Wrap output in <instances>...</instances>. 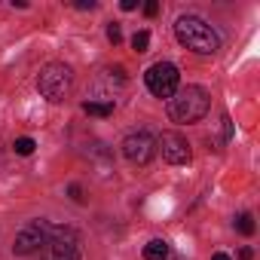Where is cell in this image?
<instances>
[{
	"instance_id": "1",
	"label": "cell",
	"mask_w": 260,
	"mask_h": 260,
	"mask_svg": "<svg viewBox=\"0 0 260 260\" xmlns=\"http://www.w3.org/2000/svg\"><path fill=\"white\" fill-rule=\"evenodd\" d=\"M175 37L181 40V46H187V49H193L199 55H211V52L220 49L217 31L208 22H202L199 16H181L178 25H175Z\"/></svg>"
},
{
	"instance_id": "9",
	"label": "cell",
	"mask_w": 260,
	"mask_h": 260,
	"mask_svg": "<svg viewBox=\"0 0 260 260\" xmlns=\"http://www.w3.org/2000/svg\"><path fill=\"white\" fill-rule=\"evenodd\" d=\"M83 110H86L89 116H110V113H113V104H110V101H107V104H101V101H86Z\"/></svg>"
},
{
	"instance_id": "5",
	"label": "cell",
	"mask_w": 260,
	"mask_h": 260,
	"mask_svg": "<svg viewBox=\"0 0 260 260\" xmlns=\"http://www.w3.org/2000/svg\"><path fill=\"white\" fill-rule=\"evenodd\" d=\"M153 150H156V141H153V135H147V132H132V135L122 141L125 159L135 162V166L150 162V159H153Z\"/></svg>"
},
{
	"instance_id": "15",
	"label": "cell",
	"mask_w": 260,
	"mask_h": 260,
	"mask_svg": "<svg viewBox=\"0 0 260 260\" xmlns=\"http://www.w3.org/2000/svg\"><path fill=\"white\" fill-rule=\"evenodd\" d=\"M211 260H230V257H226V254H214Z\"/></svg>"
},
{
	"instance_id": "13",
	"label": "cell",
	"mask_w": 260,
	"mask_h": 260,
	"mask_svg": "<svg viewBox=\"0 0 260 260\" xmlns=\"http://www.w3.org/2000/svg\"><path fill=\"white\" fill-rule=\"evenodd\" d=\"M107 40H110L113 46H116V43L122 40V28H119L116 22H110V25H107Z\"/></svg>"
},
{
	"instance_id": "10",
	"label": "cell",
	"mask_w": 260,
	"mask_h": 260,
	"mask_svg": "<svg viewBox=\"0 0 260 260\" xmlns=\"http://www.w3.org/2000/svg\"><path fill=\"white\" fill-rule=\"evenodd\" d=\"M34 147H37V144H34V138H16V144H13V150H16L19 156H31V153H34Z\"/></svg>"
},
{
	"instance_id": "7",
	"label": "cell",
	"mask_w": 260,
	"mask_h": 260,
	"mask_svg": "<svg viewBox=\"0 0 260 260\" xmlns=\"http://www.w3.org/2000/svg\"><path fill=\"white\" fill-rule=\"evenodd\" d=\"M49 239V223L46 220H34V223H28L19 236H16V245H13V251L19 254V257H25V254H34L43 242Z\"/></svg>"
},
{
	"instance_id": "4",
	"label": "cell",
	"mask_w": 260,
	"mask_h": 260,
	"mask_svg": "<svg viewBox=\"0 0 260 260\" xmlns=\"http://www.w3.org/2000/svg\"><path fill=\"white\" fill-rule=\"evenodd\" d=\"M144 83H147V89H150L156 98H172V95L178 92L181 74H178V68H175L172 61H156V64L147 68Z\"/></svg>"
},
{
	"instance_id": "3",
	"label": "cell",
	"mask_w": 260,
	"mask_h": 260,
	"mask_svg": "<svg viewBox=\"0 0 260 260\" xmlns=\"http://www.w3.org/2000/svg\"><path fill=\"white\" fill-rule=\"evenodd\" d=\"M71 86H74V74H71L68 64L52 61V64H46V68L40 71L37 89H40V95H43L46 101H64V95L71 92Z\"/></svg>"
},
{
	"instance_id": "2",
	"label": "cell",
	"mask_w": 260,
	"mask_h": 260,
	"mask_svg": "<svg viewBox=\"0 0 260 260\" xmlns=\"http://www.w3.org/2000/svg\"><path fill=\"white\" fill-rule=\"evenodd\" d=\"M208 104H211V98H208V92L202 86H184V89H178L172 95L169 116L175 122H196V119H202L208 113Z\"/></svg>"
},
{
	"instance_id": "12",
	"label": "cell",
	"mask_w": 260,
	"mask_h": 260,
	"mask_svg": "<svg viewBox=\"0 0 260 260\" xmlns=\"http://www.w3.org/2000/svg\"><path fill=\"white\" fill-rule=\"evenodd\" d=\"M147 46H150V34H147V31H138V34L132 37V49H135V52H147Z\"/></svg>"
},
{
	"instance_id": "6",
	"label": "cell",
	"mask_w": 260,
	"mask_h": 260,
	"mask_svg": "<svg viewBox=\"0 0 260 260\" xmlns=\"http://www.w3.org/2000/svg\"><path fill=\"white\" fill-rule=\"evenodd\" d=\"M159 150H162V159L166 162H172V166H187L190 162V144H187V138L184 135H178V132H162L159 135Z\"/></svg>"
},
{
	"instance_id": "11",
	"label": "cell",
	"mask_w": 260,
	"mask_h": 260,
	"mask_svg": "<svg viewBox=\"0 0 260 260\" xmlns=\"http://www.w3.org/2000/svg\"><path fill=\"white\" fill-rule=\"evenodd\" d=\"M236 230H239L242 236H254V217H251V214H239V217H236Z\"/></svg>"
},
{
	"instance_id": "14",
	"label": "cell",
	"mask_w": 260,
	"mask_h": 260,
	"mask_svg": "<svg viewBox=\"0 0 260 260\" xmlns=\"http://www.w3.org/2000/svg\"><path fill=\"white\" fill-rule=\"evenodd\" d=\"M144 13H147V16H156V13H159V4H156V0H150V4L144 7Z\"/></svg>"
},
{
	"instance_id": "8",
	"label": "cell",
	"mask_w": 260,
	"mask_h": 260,
	"mask_svg": "<svg viewBox=\"0 0 260 260\" xmlns=\"http://www.w3.org/2000/svg\"><path fill=\"white\" fill-rule=\"evenodd\" d=\"M144 260H169V242L153 239L144 245Z\"/></svg>"
}]
</instances>
